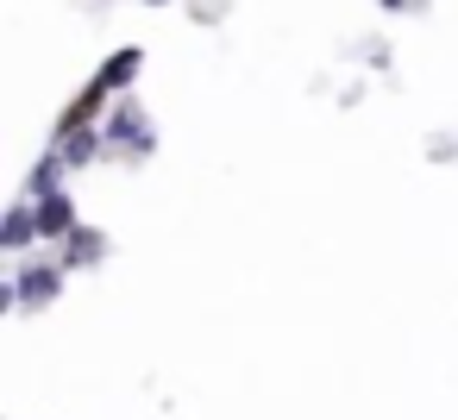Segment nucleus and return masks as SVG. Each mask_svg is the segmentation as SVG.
Masks as SVG:
<instances>
[{
    "label": "nucleus",
    "mask_w": 458,
    "mask_h": 420,
    "mask_svg": "<svg viewBox=\"0 0 458 420\" xmlns=\"http://www.w3.org/2000/svg\"><path fill=\"white\" fill-rule=\"evenodd\" d=\"M101 257V232H76L70 239V264H95Z\"/></svg>",
    "instance_id": "7ed1b4c3"
},
{
    "label": "nucleus",
    "mask_w": 458,
    "mask_h": 420,
    "mask_svg": "<svg viewBox=\"0 0 458 420\" xmlns=\"http://www.w3.org/2000/svg\"><path fill=\"white\" fill-rule=\"evenodd\" d=\"M389 7H402V0H389Z\"/></svg>",
    "instance_id": "39448f33"
},
{
    "label": "nucleus",
    "mask_w": 458,
    "mask_h": 420,
    "mask_svg": "<svg viewBox=\"0 0 458 420\" xmlns=\"http://www.w3.org/2000/svg\"><path fill=\"white\" fill-rule=\"evenodd\" d=\"M32 226H38V220H26V214H13V220H7V245H26V239H32Z\"/></svg>",
    "instance_id": "20e7f679"
},
{
    "label": "nucleus",
    "mask_w": 458,
    "mask_h": 420,
    "mask_svg": "<svg viewBox=\"0 0 458 420\" xmlns=\"http://www.w3.org/2000/svg\"><path fill=\"white\" fill-rule=\"evenodd\" d=\"M20 295H26V301H51V295H57V270H26V276H20Z\"/></svg>",
    "instance_id": "f03ea898"
},
{
    "label": "nucleus",
    "mask_w": 458,
    "mask_h": 420,
    "mask_svg": "<svg viewBox=\"0 0 458 420\" xmlns=\"http://www.w3.org/2000/svg\"><path fill=\"white\" fill-rule=\"evenodd\" d=\"M38 232H70V201L64 195H45L38 201Z\"/></svg>",
    "instance_id": "f257e3e1"
}]
</instances>
